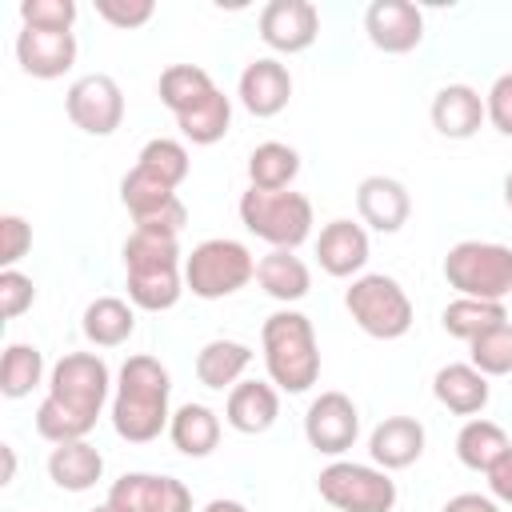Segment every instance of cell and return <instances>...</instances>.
I'll return each mask as SVG.
<instances>
[{"label":"cell","mask_w":512,"mask_h":512,"mask_svg":"<svg viewBox=\"0 0 512 512\" xmlns=\"http://www.w3.org/2000/svg\"><path fill=\"white\" fill-rule=\"evenodd\" d=\"M108 392L112 372L96 352H64L48 372V396L36 408V432L48 444L84 440L96 428Z\"/></svg>","instance_id":"1"},{"label":"cell","mask_w":512,"mask_h":512,"mask_svg":"<svg viewBox=\"0 0 512 512\" xmlns=\"http://www.w3.org/2000/svg\"><path fill=\"white\" fill-rule=\"evenodd\" d=\"M168 396H172L168 368L148 352L128 356L116 372V392H112V428H116V436L128 440V444L156 440L172 420Z\"/></svg>","instance_id":"2"},{"label":"cell","mask_w":512,"mask_h":512,"mask_svg":"<svg viewBox=\"0 0 512 512\" xmlns=\"http://www.w3.org/2000/svg\"><path fill=\"white\" fill-rule=\"evenodd\" d=\"M120 256H124V288H128L132 308H144V312L176 308V300L184 292L180 236H160V232L132 228Z\"/></svg>","instance_id":"3"},{"label":"cell","mask_w":512,"mask_h":512,"mask_svg":"<svg viewBox=\"0 0 512 512\" xmlns=\"http://www.w3.org/2000/svg\"><path fill=\"white\" fill-rule=\"evenodd\" d=\"M260 348H264L268 380L280 392L300 396L320 380V344H316V328L304 312H296V308L272 312L260 328Z\"/></svg>","instance_id":"4"},{"label":"cell","mask_w":512,"mask_h":512,"mask_svg":"<svg viewBox=\"0 0 512 512\" xmlns=\"http://www.w3.org/2000/svg\"><path fill=\"white\" fill-rule=\"evenodd\" d=\"M236 208H240V224L272 248L296 252L312 236V200L304 192H292V188L264 192V188L248 184V192L240 196Z\"/></svg>","instance_id":"5"},{"label":"cell","mask_w":512,"mask_h":512,"mask_svg":"<svg viewBox=\"0 0 512 512\" xmlns=\"http://www.w3.org/2000/svg\"><path fill=\"white\" fill-rule=\"evenodd\" d=\"M444 280L456 288V296L504 304V296H512V248L492 240H460L444 256Z\"/></svg>","instance_id":"6"},{"label":"cell","mask_w":512,"mask_h":512,"mask_svg":"<svg viewBox=\"0 0 512 512\" xmlns=\"http://www.w3.org/2000/svg\"><path fill=\"white\" fill-rule=\"evenodd\" d=\"M344 308L356 320V328L372 340H400L416 320L408 292L400 288L396 276H384V272L356 276L352 288L344 292Z\"/></svg>","instance_id":"7"},{"label":"cell","mask_w":512,"mask_h":512,"mask_svg":"<svg viewBox=\"0 0 512 512\" xmlns=\"http://www.w3.org/2000/svg\"><path fill=\"white\" fill-rule=\"evenodd\" d=\"M256 280V260L240 240L212 236L184 256V288L200 300H224Z\"/></svg>","instance_id":"8"},{"label":"cell","mask_w":512,"mask_h":512,"mask_svg":"<svg viewBox=\"0 0 512 512\" xmlns=\"http://www.w3.org/2000/svg\"><path fill=\"white\" fill-rule=\"evenodd\" d=\"M316 492L336 512H392L396 508V480L376 464L332 460L316 476Z\"/></svg>","instance_id":"9"},{"label":"cell","mask_w":512,"mask_h":512,"mask_svg":"<svg viewBox=\"0 0 512 512\" xmlns=\"http://www.w3.org/2000/svg\"><path fill=\"white\" fill-rule=\"evenodd\" d=\"M120 204L128 208L132 224L140 232H160V236H180L188 224V208L176 196V188H168L164 180L148 176L144 168L124 172L120 180Z\"/></svg>","instance_id":"10"},{"label":"cell","mask_w":512,"mask_h":512,"mask_svg":"<svg viewBox=\"0 0 512 512\" xmlns=\"http://www.w3.org/2000/svg\"><path fill=\"white\" fill-rule=\"evenodd\" d=\"M68 120L88 136H112L124 124V92L108 72H88L64 92Z\"/></svg>","instance_id":"11"},{"label":"cell","mask_w":512,"mask_h":512,"mask_svg":"<svg viewBox=\"0 0 512 512\" xmlns=\"http://www.w3.org/2000/svg\"><path fill=\"white\" fill-rule=\"evenodd\" d=\"M360 436V412L352 396L328 388L304 412V440L324 456H344Z\"/></svg>","instance_id":"12"},{"label":"cell","mask_w":512,"mask_h":512,"mask_svg":"<svg viewBox=\"0 0 512 512\" xmlns=\"http://www.w3.org/2000/svg\"><path fill=\"white\" fill-rule=\"evenodd\" d=\"M320 36V12L308 0H268L260 8V40L280 52V56H296L308 52Z\"/></svg>","instance_id":"13"},{"label":"cell","mask_w":512,"mask_h":512,"mask_svg":"<svg viewBox=\"0 0 512 512\" xmlns=\"http://www.w3.org/2000/svg\"><path fill=\"white\" fill-rule=\"evenodd\" d=\"M108 504L120 512H192V492L176 476L124 472L108 488Z\"/></svg>","instance_id":"14"},{"label":"cell","mask_w":512,"mask_h":512,"mask_svg":"<svg viewBox=\"0 0 512 512\" xmlns=\"http://www.w3.org/2000/svg\"><path fill=\"white\" fill-rule=\"evenodd\" d=\"M364 32L380 52L404 56L424 40V12L408 0H372L364 12Z\"/></svg>","instance_id":"15"},{"label":"cell","mask_w":512,"mask_h":512,"mask_svg":"<svg viewBox=\"0 0 512 512\" xmlns=\"http://www.w3.org/2000/svg\"><path fill=\"white\" fill-rule=\"evenodd\" d=\"M236 96L260 120L280 116L288 108V100H292V72H288V64H280L276 56H260V60L244 64Z\"/></svg>","instance_id":"16"},{"label":"cell","mask_w":512,"mask_h":512,"mask_svg":"<svg viewBox=\"0 0 512 512\" xmlns=\"http://www.w3.org/2000/svg\"><path fill=\"white\" fill-rule=\"evenodd\" d=\"M16 64L32 80H60L76 64V36L48 32V28H20L16 32Z\"/></svg>","instance_id":"17"},{"label":"cell","mask_w":512,"mask_h":512,"mask_svg":"<svg viewBox=\"0 0 512 512\" xmlns=\"http://www.w3.org/2000/svg\"><path fill=\"white\" fill-rule=\"evenodd\" d=\"M356 212L372 232H400L412 216V196L396 176H364L356 184Z\"/></svg>","instance_id":"18"},{"label":"cell","mask_w":512,"mask_h":512,"mask_svg":"<svg viewBox=\"0 0 512 512\" xmlns=\"http://www.w3.org/2000/svg\"><path fill=\"white\" fill-rule=\"evenodd\" d=\"M316 260L328 276L336 280H348V276H360L364 264H368V232L364 224L356 220H328L316 236Z\"/></svg>","instance_id":"19"},{"label":"cell","mask_w":512,"mask_h":512,"mask_svg":"<svg viewBox=\"0 0 512 512\" xmlns=\"http://www.w3.org/2000/svg\"><path fill=\"white\" fill-rule=\"evenodd\" d=\"M432 128L444 136V140H472L480 132V124L488 120L484 112V96L472 88V84H444L436 96H432Z\"/></svg>","instance_id":"20"},{"label":"cell","mask_w":512,"mask_h":512,"mask_svg":"<svg viewBox=\"0 0 512 512\" xmlns=\"http://www.w3.org/2000/svg\"><path fill=\"white\" fill-rule=\"evenodd\" d=\"M368 456L384 472H400L424 456V424L416 416H384L368 436Z\"/></svg>","instance_id":"21"},{"label":"cell","mask_w":512,"mask_h":512,"mask_svg":"<svg viewBox=\"0 0 512 512\" xmlns=\"http://www.w3.org/2000/svg\"><path fill=\"white\" fill-rule=\"evenodd\" d=\"M280 416V388L272 380H240L228 392L224 404V420L228 428H236L240 436H260L276 424Z\"/></svg>","instance_id":"22"},{"label":"cell","mask_w":512,"mask_h":512,"mask_svg":"<svg viewBox=\"0 0 512 512\" xmlns=\"http://www.w3.org/2000/svg\"><path fill=\"white\" fill-rule=\"evenodd\" d=\"M432 396H436L448 412H456V416H476V412H484V404H488V396H492V384H488V376H484L480 368H472V364H444V368L432 376Z\"/></svg>","instance_id":"23"},{"label":"cell","mask_w":512,"mask_h":512,"mask_svg":"<svg viewBox=\"0 0 512 512\" xmlns=\"http://www.w3.org/2000/svg\"><path fill=\"white\" fill-rule=\"evenodd\" d=\"M248 364H252V348L244 340L216 336L196 352V380L212 392H224V388L232 392L240 384V376L248 372Z\"/></svg>","instance_id":"24"},{"label":"cell","mask_w":512,"mask_h":512,"mask_svg":"<svg viewBox=\"0 0 512 512\" xmlns=\"http://www.w3.org/2000/svg\"><path fill=\"white\" fill-rule=\"evenodd\" d=\"M48 476L60 492H88L104 476V456L88 440H68L48 452Z\"/></svg>","instance_id":"25"},{"label":"cell","mask_w":512,"mask_h":512,"mask_svg":"<svg viewBox=\"0 0 512 512\" xmlns=\"http://www.w3.org/2000/svg\"><path fill=\"white\" fill-rule=\"evenodd\" d=\"M256 284H260L272 300H280V304H296V300L308 296V288H312V272H308V264H304L296 252L272 248L268 256L256 260Z\"/></svg>","instance_id":"26"},{"label":"cell","mask_w":512,"mask_h":512,"mask_svg":"<svg viewBox=\"0 0 512 512\" xmlns=\"http://www.w3.org/2000/svg\"><path fill=\"white\" fill-rule=\"evenodd\" d=\"M168 440L176 444V452L204 460L220 444V416L208 404H180L168 420Z\"/></svg>","instance_id":"27"},{"label":"cell","mask_w":512,"mask_h":512,"mask_svg":"<svg viewBox=\"0 0 512 512\" xmlns=\"http://www.w3.org/2000/svg\"><path fill=\"white\" fill-rule=\"evenodd\" d=\"M84 340L96 344V348H120L132 332H136V308L132 300H120V296H96L88 308H84Z\"/></svg>","instance_id":"28"},{"label":"cell","mask_w":512,"mask_h":512,"mask_svg":"<svg viewBox=\"0 0 512 512\" xmlns=\"http://www.w3.org/2000/svg\"><path fill=\"white\" fill-rule=\"evenodd\" d=\"M296 176H300V152L292 144L264 140V144H256L248 152V180H252V188L280 192V188H292Z\"/></svg>","instance_id":"29"},{"label":"cell","mask_w":512,"mask_h":512,"mask_svg":"<svg viewBox=\"0 0 512 512\" xmlns=\"http://www.w3.org/2000/svg\"><path fill=\"white\" fill-rule=\"evenodd\" d=\"M156 92H160V104H164L172 116H184V112H192L204 96H212L216 84H212V76H208L200 64H168V68L160 72Z\"/></svg>","instance_id":"30"},{"label":"cell","mask_w":512,"mask_h":512,"mask_svg":"<svg viewBox=\"0 0 512 512\" xmlns=\"http://www.w3.org/2000/svg\"><path fill=\"white\" fill-rule=\"evenodd\" d=\"M508 444H512V440L504 436V428H500L496 420L472 416V420H464V428L456 432V460H460L464 468H472V472H488V468L500 460V452H504Z\"/></svg>","instance_id":"31"},{"label":"cell","mask_w":512,"mask_h":512,"mask_svg":"<svg viewBox=\"0 0 512 512\" xmlns=\"http://www.w3.org/2000/svg\"><path fill=\"white\" fill-rule=\"evenodd\" d=\"M504 320H508L504 304H496V300H472V296H456V300L444 304V312H440V328H444L448 336L464 340V344H472L480 332H488V328H496V324H504Z\"/></svg>","instance_id":"32"},{"label":"cell","mask_w":512,"mask_h":512,"mask_svg":"<svg viewBox=\"0 0 512 512\" xmlns=\"http://www.w3.org/2000/svg\"><path fill=\"white\" fill-rule=\"evenodd\" d=\"M176 128H180V136H184V140H192V144L208 148V144L224 140V132L232 128V100L216 88V92H212V96H204L192 112L176 116Z\"/></svg>","instance_id":"33"},{"label":"cell","mask_w":512,"mask_h":512,"mask_svg":"<svg viewBox=\"0 0 512 512\" xmlns=\"http://www.w3.org/2000/svg\"><path fill=\"white\" fill-rule=\"evenodd\" d=\"M40 380H44V352L36 344H8L0 356V392L8 400H20Z\"/></svg>","instance_id":"34"},{"label":"cell","mask_w":512,"mask_h":512,"mask_svg":"<svg viewBox=\"0 0 512 512\" xmlns=\"http://www.w3.org/2000/svg\"><path fill=\"white\" fill-rule=\"evenodd\" d=\"M136 168H144L148 176L164 180L168 188H180V184L188 180L192 160H188V148H184L180 140H172V136H156V140H148V144L140 148Z\"/></svg>","instance_id":"35"},{"label":"cell","mask_w":512,"mask_h":512,"mask_svg":"<svg viewBox=\"0 0 512 512\" xmlns=\"http://www.w3.org/2000/svg\"><path fill=\"white\" fill-rule=\"evenodd\" d=\"M468 364L480 368L484 376H512V320L480 332L472 344H468Z\"/></svg>","instance_id":"36"},{"label":"cell","mask_w":512,"mask_h":512,"mask_svg":"<svg viewBox=\"0 0 512 512\" xmlns=\"http://www.w3.org/2000/svg\"><path fill=\"white\" fill-rule=\"evenodd\" d=\"M24 28H48V32H72L76 4L72 0H24L20 4Z\"/></svg>","instance_id":"37"},{"label":"cell","mask_w":512,"mask_h":512,"mask_svg":"<svg viewBox=\"0 0 512 512\" xmlns=\"http://www.w3.org/2000/svg\"><path fill=\"white\" fill-rule=\"evenodd\" d=\"M36 304V284L20 268H0V316L16 320Z\"/></svg>","instance_id":"38"},{"label":"cell","mask_w":512,"mask_h":512,"mask_svg":"<svg viewBox=\"0 0 512 512\" xmlns=\"http://www.w3.org/2000/svg\"><path fill=\"white\" fill-rule=\"evenodd\" d=\"M96 16L108 20L120 32H132V28H144L156 16V4L152 0H96Z\"/></svg>","instance_id":"39"},{"label":"cell","mask_w":512,"mask_h":512,"mask_svg":"<svg viewBox=\"0 0 512 512\" xmlns=\"http://www.w3.org/2000/svg\"><path fill=\"white\" fill-rule=\"evenodd\" d=\"M32 248V224L16 212L0 216V264L4 268H16Z\"/></svg>","instance_id":"40"},{"label":"cell","mask_w":512,"mask_h":512,"mask_svg":"<svg viewBox=\"0 0 512 512\" xmlns=\"http://www.w3.org/2000/svg\"><path fill=\"white\" fill-rule=\"evenodd\" d=\"M484 112H488V124L500 136H512V72L492 80V88L484 96Z\"/></svg>","instance_id":"41"},{"label":"cell","mask_w":512,"mask_h":512,"mask_svg":"<svg viewBox=\"0 0 512 512\" xmlns=\"http://www.w3.org/2000/svg\"><path fill=\"white\" fill-rule=\"evenodd\" d=\"M484 476H488V492H492V500L512 504V444L500 452V460H496Z\"/></svg>","instance_id":"42"},{"label":"cell","mask_w":512,"mask_h":512,"mask_svg":"<svg viewBox=\"0 0 512 512\" xmlns=\"http://www.w3.org/2000/svg\"><path fill=\"white\" fill-rule=\"evenodd\" d=\"M440 512H500V504H496L492 496H480V492H460V496H452Z\"/></svg>","instance_id":"43"},{"label":"cell","mask_w":512,"mask_h":512,"mask_svg":"<svg viewBox=\"0 0 512 512\" xmlns=\"http://www.w3.org/2000/svg\"><path fill=\"white\" fill-rule=\"evenodd\" d=\"M200 512H248L240 500H224V496H216V500H208Z\"/></svg>","instance_id":"44"},{"label":"cell","mask_w":512,"mask_h":512,"mask_svg":"<svg viewBox=\"0 0 512 512\" xmlns=\"http://www.w3.org/2000/svg\"><path fill=\"white\" fill-rule=\"evenodd\" d=\"M0 452H4V484H12V476H16V452H12V444H4Z\"/></svg>","instance_id":"45"},{"label":"cell","mask_w":512,"mask_h":512,"mask_svg":"<svg viewBox=\"0 0 512 512\" xmlns=\"http://www.w3.org/2000/svg\"><path fill=\"white\" fill-rule=\"evenodd\" d=\"M504 204H508V212H512V168H508V176H504Z\"/></svg>","instance_id":"46"},{"label":"cell","mask_w":512,"mask_h":512,"mask_svg":"<svg viewBox=\"0 0 512 512\" xmlns=\"http://www.w3.org/2000/svg\"><path fill=\"white\" fill-rule=\"evenodd\" d=\"M92 512H120V508H112V504H108V500H104V504H96V508H92Z\"/></svg>","instance_id":"47"}]
</instances>
